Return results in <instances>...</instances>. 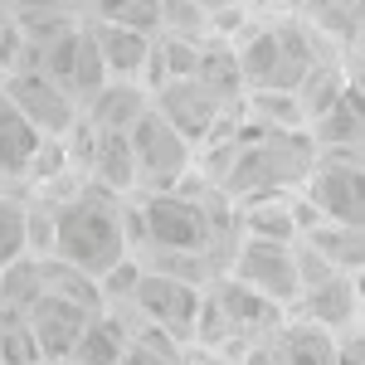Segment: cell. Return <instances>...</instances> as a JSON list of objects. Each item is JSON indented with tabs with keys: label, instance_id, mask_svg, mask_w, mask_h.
Returning <instances> with one entry per match:
<instances>
[{
	"label": "cell",
	"instance_id": "44dd1931",
	"mask_svg": "<svg viewBox=\"0 0 365 365\" xmlns=\"http://www.w3.org/2000/svg\"><path fill=\"white\" fill-rule=\"evenodd\" d=\"M5 25H10V20H5V15H0V34H5Z\"/></svg>",
	"mask_w": 365,
	"mask_h": 365
},
{
	"label": "cell",
	"instance_id": "6da1fadb",
	"mask_svg": "<svg viewBox=\"0 0 365 365\" xmlns=\"http://www.w3.org/2000/svg\"><path fill=\"white\" fill-rule=\"evenodd\" d=\"M127 244H132V225H127V210L122 200L83 185L54 210V263L83 273V278L103 282L113 268L127 263Z\"/></svg>",
	"mask_w": 365,
	"mask_h": 365
},
{
	"label": "cell",
	"instance_id": "5bb4252c",
	"mask_svg": "<svg viewBox=\"0 0 365 365\" xmlns=\"http://www.w3.org/2000/svg\"><path fill=\"white\" fill-rule=\"evenodd\" d=\"M98 25H122L137 34H161V0H93Z\"/></svg>",
	"mask_w": 365,
	"mask_h": 365
},
{
	"label": "cell",
	"instance_id": "e0dca14e",
	"mask_svg": "<svg viewBox=\"0 0 365 365\" xmlns=\"http://www.w3.org/2000/svg\"><path fill=\"white\" fill-rule=\"evenodd\" d=\"M239 365H287V356H282V341H253V346H244L239 351Z\"/></svg>",
	"mask_w": 365,
	"mask_h": 365
},
{
	"label": "cell",
	"instance_id": "2e32d148",
	"mask_svg": "<svg viewBox=\"0 0 365 365\" xmlns=\"http://www.w3.org/2000/svg\"><path fill=\"white\" fill-rule=\"evenodd\" d=\"M29 253V210L15 205L10 195H0V273L15 268Z\"/></svg>",
	"mask_w": 365,
	"mask_h": 365
},
{
	"label": "cell",
	"instance_id": "ac0fdd59",
	"mask_svg": "<svg viewBox=\"0 0 365 365\" xmlns=\"http://www.w3.org/2000/svg\"><path fill=\"white\" fill-rule=\"evenodd\" d=\"M200 10H205V15H210V20H215V15H225V10H234V5H244V0H195Z\"/></svg>",
	"mask_w": 365,
	"mask_h": 365
},
{
	"label": "cell",
	"instance_id": "52a82bcc",
	"mask_svg": "<svg viewBox=\"0 0 365 365\" xmlns=\"http://www.w3.org/2000/svg\"><path fill=\"white\" fill-rule=\"evenodd\" d=\"M307 200L331 225L365 229V170L351 161H317L307 175Z\"/></svg>",
	"mask_w": 365,
	"mask_h": 365
},
{
	"label": "cell",
	"instance_id": "30bf717a",
	"mask_svg": "<svg viewBox=\"0 0 365 365\" xmlns=\"http://www.w3.org/2000/svg\"><path fill=\"white\" fill-rule=\"evenodd\" d=\"M93 39H98V54H103V68H108V83H137L146 78V63H151V34H137V29L122 25H98L93 20Z\"/></svg>",
	"mask_w": 365,
	"mask_h": 365
},
{
	"label": "cell",
	"instance_id": "9a60e30c",
	"mask_svg": "<svg viewBox=\"0 0 365 365\" xmlns=\"http://www.w3.org/2000/svg\"><path fill=\"white\" fill-rule=\"evenodd\" d=\"M278 341H282L287 365H336V336H331V331H322V327L297 322V327H287Z\"/></svg>",
	"mask_w": 365,
	"mask_h": 365
},
{
	"label": "cell",
	"instance_id": "4fadbf2b",
	"mask_svg": "<svg viewBox=\"0 0 365 365\" xmlns=\"http://www.w3.org/2000/svg\"><path fill=\"white\" fill-rule=\"evenodd\" d=\"M127 356V331L117 327L113 317H93L83 327V336L73 341V351H68V361L63 365H122Z\"/></svg>",
	"mask_w": 365,
	"mask_h": 365
},
{
	"label": "cell",
	"instance_id": "d6986e66",
	"mask_svg": "<svg viewBox=\"0 0 365 365\" xmlns=\"http://www.w3.org/2000/svg\"><path fill=\"white\" fill-rule=\"evenodd\" d=\"M190 365H239V361H234V356H225V351H200Z\"/></svg>",
	"mask_w": 365,
	"mask_h": 365
},
{
	"label": "cell",
	"instance_id": "277c9868",
	"mask_svg": "<svg viewBox=\"0 0 365 365\" xmlns=\"http://www.w3.org/2000/svg\"><path fill=\"white\" fill-rule=\"evenodd\" d=\"M137 317L161 331L170 341H190L200 322V302H205V287L180 273H161V268H141L137 282H132V297H127Z\"/></svg>",
	"mask_w": 365,
	"mask_h": 365
},
{
	"label": "cell",
	"instance_id": "8992f818",
	"mask_svg": "<svg viewBox=\"0 0 365 365\" xmlns=\"http://www.w3.org/2000/svg\"><path fill=\"white\" fill-rule=\"evenodd\" d=\"M0 93L20 108V117H25L44 141L68 137V132L78 127V117H83L78 98H73L68 88H58L44 68H15V73H5Z\"/></svg>",
	"mask_w": 365,
	"mask_h": 365
},
{
	"label": "cell",
	"instance_id": "9c48e42d",
	"mask_svg": "<svg viewBox=\"0 0 365 365\" xmlns=\"http://www.w3.org/2000/svg\"><path fill=\"white\" fill-rule=\"evenodd\" d=\"M297 307H302V322L307 327H322V331H346L351 322H356V312H361V292H356V278H346V273H327V278H317L302 287V297H297Z\"/></svg>",
	"mask_w": 365,
	"mask_h": 365
},
{
	"label": "cell",
	"instance_id": "7402d4cb",
	"mask_svg": "<svg viewBox=\"0 0 365 365\" xmlns=\"http://www.w3.org/2000/svg\"><path fill=\"white\" fill-rule=\"evenodd\" d=\"M361 146H365V137H361Z\"/></svg>",
	"mask_w": 365,
	"mask_h": 365
},
{
	"label": "cell",
	"instance_id": "5b68a950",
	"mask_svg": "<svg viewBox=\"0 0 365 365\" xmlns=\"http://www.w3.org/2000/svg\"><path fill=\"white\" fill-rule=\"evenodd\" d=\"M234 282H244L273 307H292L302 297V253L292 244H273V239H244L234 253Z\"/></svg>",
	"mask_w": 365,
	"mask_h": 365
},
{
	"label": "cell",
	"instance_id": "ba28073f",
	"mask_svg": "<svg viewBox=\"0 0 365 365\" xmlns=\"http://www.w3.org/2000/svg\"><path fill=\"white\" fill-rule=\"evenodd\" d=\"M225 108L229 103L220 98V93H210L200 78H180V83L156 88V113L166 117L190 146H200V141L215 137V127L225 122Z\"/></svg>",
	"mask_w": 365,
	"mask_h": 365
},
{
	"label": "cell",
	"instance_id": "8fae6325",
	"mask_svg": "<svg viewBox=\"0 0 365 365\" xmlns=\"http://www.w3.org/2000/svg\"><path fill=\"white\" fill-rule=\"evenodd\" d=\"M39 146H44V137H39L25 117H20V108L0 93V180H20V175H29Z\"/></svg>",
	"mask_w": 365,
	"mask_h": 365
},
{
	"label": "cell",
	"instance_id": "3957f363",
	"mask_svg": "<svg viewBox=\"0 0 365 365\" xmlns=\"http://www.w3.org/2000/svg\"><path fill=\"white\" fill-rule=\"evenodd\" d=\"M127 146H132V161H137V185L146 195L180 190L185 175L195 170V146L180 137L156 108H146L137 117V127L127 132Z\"/></svg>",
	"mask_w": 365,
	"mask_h": 365
},
{
	"label": "cell",
	"instance_id": "7c38bea8",
	"mask_svg": "<svg viewBox=\"0 0 365 365\" xmlns=\"http://www.w3.org/2000/svg\"><path fill=\"white\" fill-rule=\"evenodd\" d=\"M141 113H146V93L137 83H108L88 108V127L93 132H132Z\"/></svg>",
	"mask_w": 365,
	"mask_h": 365
},
{
	"label": "cell",
	"instance_id": "ffe728a7",
	"mask_svg": "<svg viewBox=\"0 0 365 365\" xmlns=\"http://www.w3.org/2000/svg\"><path fill=\"white\" fill-rule=\"evenodd\" d=\"M258 10H307V0H253Z\"/></svg>",
	"mask_w": 365,
	"mask_h": 365
},
{
	"label": "cell",
	"instance_id": "7a4b0ae2",
	"mask_svg": "<svg viewBox=\"0 0 365 365\" xmlns=\"http://www.w3.org/2000/svg\"><path fill=\"white\" fill-rule=\"evenodd\" d=\"M127 225H132L137 239H146L156 249V268L161 273H170L175 263H185L195 253H210L215 234H220L210 205L185 195V190H156V195H146L137 215H127Z\"/></svg>",
	"mask_w": 365,
	"mask_h": 365
}]
</instances>
